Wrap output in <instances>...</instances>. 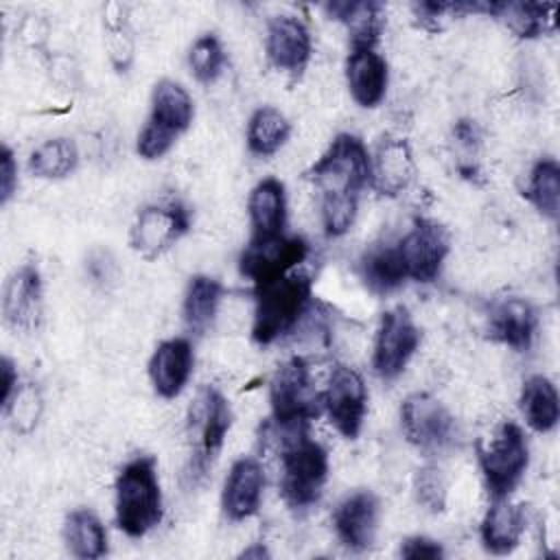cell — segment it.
<instances>
[{"mask_svg":"<svg viewBox=\"0 0 560 560\" xmlns=\"http://www.w3.org/2000/svg\"><path fill=\"white\" fill-rule=\"evenodd\" d=\"M306 179L319 190L324 232L343 236L357 219L361 192L370 186V151L359 136L339 133L306 171Z\"/></svg>","mask_w":560,"mask_h":560,"instance_id":"6da1fadb","label":"cell"},{"mask_svg":"<svg viewBox=\"0 0 560 560\" xmlns=\"http://www.w3.org/2000/svg\"><path fill=\"white\" fill-rule=\"evenodd\" d=\"M313 295V280L306 271H289L280 278L254 284L252 339L269 346L289 335L306 313Z\"/></svg>","mask_w":560,"mask_h":560,"instance_id":"7a4b0ae2","label":"cell"},{"mask_svg":"<svg viewBox=\"0 0 560 560\" xmlns=\"http://www.w3.org/2000/svg\"><path fill=\"white\" fill-rule=\"evenodd\" d=\"M116 525L129 538L147 536L164 516L162 488L155 459L140 455L129 459L114 483Z\"/></svg>","mask_w":560,"mask_h":560,"instance_id":"3957f363","label":"cell"},{"mask_svg":"<svg viewBox=\"0 0 560 560\" xmlns=\"http://www.w3.org/2000/svg\"><path fill=\"white\" fill-rule=\"evenodd\" d=\"M280 494L291 510H308L324 492L328 479V453L308 438V427L282 429Z\"/></svg>","mask_w":560,"mask_h":560,"instance_id":"277c9868","label":"cell"},{"mask_svg":"<svg viewBox=\"0 0 560 560\" xmlns=\"http://www.w3.org/2000/svg\"><path fill=\"white\" fill-rule=\"evenodd\" d=\"M192 118L195 103L188 90L173 79L158 81L151 94V114L136 140L138 155L144 160L166 155L175 140L190 127Z\"/></svg>","mask_w":560,"mask_h":560,"instance_id":"5b68a950","label":"cell"},{"mask_svg":"<svg viewBox=\"0 0 560 560\" xmlns=\"http://www.w3.org/2000/svg\"><path fill=\"white\" fill-rule=\"evenodd\" d=\"M477 462L492 499H505L521 483L529 466V444L523 429L512 422H499L490 435L477 442Z\"/></svg>","mask_w":560,"mask_h":560,"instance_id":"8992f818","label":"cell"},{"mask_svg":"<svg viewBox=\"0 0 560 560\" xmlns=\"http://www.w3.org/2000/svg\"><path fill=\"white\" fill-rule=\"evenodd\" d=\"M271 420L278 429L308 427L322 411V394L315 392L308 363L302 357L284 361L269 383Z\"/></svg>","mask_w":560,"mask_h":560,"instance_id":"52a82bcc","label":"cell"},{"mask_svg":"<svg viewBox=\"0 0 560 560\" xmlns=\"http://www.w3.org/2000/svg\"><path fill=\"white\" fill-rule=\"evenodd\" d=\"M232 427V407L228 398L212 385L199 389L188 411V438H190V475L201 477L219 457L225 435Z\"/></svg>","mask_w":560,"mask_h":560,"instance_id":"ba28073f","label":"cell"},{"mask_svg":"<svg viewBox=\"0 0 560 560\" xmlns=\"http://www.w3.org/2000/svg\"><path fill=\"white\" fill-rule=\"evenodd\" d=\"M400 427L411 446L427 455L451 448L457 440V422L451 411L431 394H409L400 405Z\"/></svg>","mask_w":560,"mask_h":560,"instance_id":"9c48e42d","label":"cell"},{"mask_svg":"<svg viewBox=\"0 0 560 560\" xmlns=\"http://www.w3.org/2000/svg\"><path fill=\"white\" fill-rule=\"evenodd\" d=\"M188 228L190 212L184 203H151L136 214L129 230V245L138 256L153 260L175 245V241H179Z\"/></svg>","mask_w":560,"mask_h":560,"instance_id":"30bf717a","label":"cell"},{"mask_svg":"<svg viewBox=\"0 0 560 560\" xmlns=\"http://www.w3.org/2000/svg\"><path fill=\"white\" fill-rule=\"evenodd\" d=\"M322 409L343 438L354 440L361 433L368 411V387L363 376L346 363H335L326 389L322 392Z\"/></svg>","mask_w":560,"mask_h":560,"instance_id":"8fae6325","label":"cell"},{"mask_svg":"<svg viewBox=\"0 0 560 560\" xmlns=\"http://www.w3.org/2000/svg\"><path fill=\"white\" fill-rule=\"evenodd\" d=\"M407 280L429 284L438 280L448 256L451 241L444 225L433 219H416L413 225L396 241Z\"/></svg>","mask_w":560,"mask_h":560,"instance_id":"7c38bea8","label":"cell"},{"mask_svg":"<svg viewBox=\"0 0 560 560\" xmlns=\"http://www.w3.org/2000/svg\"><path fill=\"white\" fill-rule=\"evenodd\" d=\"M420 328L405 306H394L381 315L374 350H372V368L378 378L392 381L402 374L409 359L418 350Z\"/></svg>","mask_w":560,"mask_h":560,"instance_id":"4fadbf2b","label":"cell"},{"mask_svg":"<svg viewBox=\"0 0 560 560\" xmlns=\"http://www.w3.org/2000/svg\"><path fill=\"white\" fill-rule=\"evenodd\" d=\"M308 256V243L302 236H273L262 241H249L238 256V271L254 284L280 278Z\"/></svg>","mask_w":560,"mask_h":560,"instance_id":"5bb4252c","label":"cell"},{"mask_svg":"<svg viewBox=\"0 0 560 560\" xmlns=\"http://www.w3.org/2000/svg\"><path fill=\"white\" fill-rule=\"evenodd\" d=\"M44 313L42 276L33 262L15 269L2 291L4 324L20 335H31L39 328Z\"/></svg>","mask_w":560,"mask_h":560,"instance_id":"9a60e30c","label":"cell"},{"mask_svg":"<svg viewBox=\"0 0 560 560\" xmlns=\"http://www.w3.org/2000/svg\"><path fill=\"white\" fill-rule=\"evenodd\" d=\"M265 50L269 63L276 70H282L291 77H300L308 66L313 52L311 31L298 15H273L267 22Z\"/></svg>","mask_w":560,"mask_h":560,"instance_id":"2e32d148","label":"cell"},{"mask_svg":"<svg viewBox=\"0 0 560 560\" xmlns=\"http://www.w3.org/2000/svg\"><path fill=\"white\" fill-rule=\"evenodd\" d=\"M332 527L346 549L357 553L370 549L378 527L376 494L370 490H357L341 499L332 512Z\"/></svg>","mask_w":560,"mask_h":560,"instance_id":"e0dca14e","label":"cell"},{"mask_svg":"<svg viewBox=\"0 0 560 560\" xmlns=\"http://www.w3.org/2000/svg\"><path fill=\"white\" fill-rule=\"evenodd\" d=\"M265 490V470L256 457H238L225 477L221 508L230 521H245L260 508Z\"/></svg>","mask_w":560,"mask_h":560,"instance_id":"ac0fdd59","label":"cell"},{"mask_svg":"<svg viewBox=\"0 0 560 560\" xmlns=\"http://www.w3.org/2000/svg\"><path fill=\"white\" fill-rule=\"evenodd\" d=\"M195 365L192 343L186 337H171L158 343L149 359V378L158 396L175 398L186 387Z\"/></svg>","mask_w":560,"mask_h":560,"instance_id":"d6986e66","label":"cell"},{"mask_svg":"<svg viewBox=\"0 0 560 560\" xmlns=\"http://www.w3.org/2000/svg\"><path fill=\"white\" fill-rule=\"evenodd\" d=\"M346 83L357 105L368 109L381 105L389 83L385 57L372 46H352L346 59Z\"/></svg>","mask_w":560,"mask_h":560,"instance_id":"ffe728a7","label":"cell"},{"mask_svg":"<svg viewBox=\"0 0 560 560\" xmlns=\"http://www.w3.org/2000/svg\"><path fill=\"white\" fill-rule=\"evenodd\" d=\"M416 175L411 147L402 138H383L370 155V186L387 197H396L409 188Z\"/></svg>","mask_w":560,"mask_h":560,"instance_id":"44dd1931","label":"cell"},{"mask_svg":"<svg viewBox=\"0 0 560 560\" xmlns=\"http://www.w3.org/2000/svg\"><path fill=\"white\" fill-rule=\"evenodd\" d=\"M538 313L525 298H501L492 304L488 315V335L490 339L514 348L527 350L536 337Z\"/></svg>","mask_w":560,"mask_h":560,"instance_id":"7402d4cb","label":"cell"},{"mask_svg":"<svg viewBox=\"0 0 560 560\" xmlns=\"http://www.w3.org/2000/svg\"><path fill=\"white\" fill-rule=\"evenodd\" d=\"M252 236L249 241H262L284 234L287 223V192L284 184L276 177L260 179L247 199Z\"/></svg>","mask_w":560,"mask_h":560,"instance_id":"603a6c76","label":"cell"},{"mask_svg":"<svg viewBox=\"0 0 560 560\" xmlns=\"http://www.w3.org/2000/svg\"><path fill=\"white\" fill-rule=\"evenodd\" d=\"M523 532H525L523 505L512 503L510 497L492 499L479 527L483 549L494 556L512 553L518 547Z\"/></svg>","mask_w":560,"mask_h":560,"instance_id":"cb8c5ba5","label":"cell"},{"mask_svg":"<svg viewBox=\"0 0 560 560\" xmlns=\"http://www.w3.org/2000/svg\"><path fill=\"white\" fill-rule=\"evenodd\" d=\"M521 413L529 429L536 433H549L560 420V396L551 378L534 374L523 383L521 389Z\"/></svg>","mask_w":560,"mask_h":560,"instance_id":"d4e9b609","label":"cell"},{"mask_svg":"<svg viewBox=\"0 0 560 560\" xmlns=\"http://www.w3.org/2000/svg\"><path fill=\"white\" fill-rule=\"evenodd\" d=\"M359 276L363 284L378 295L402 287V282H407V273L396 243L370 247L359 260Z\"/></svg>","mask_w":560,"mask_h":560,"instance_id":"484cf974","label":"cell"},{"mask_svg":"<svg viewBox=\"0 0 560 560\" xmlns=\"http://www.w3.org/2000/svg\"><path fill=\"white\" fill-rule=\"evenodd\" d=\"M332 20H339L350 31L352 46L376 48L378 35L383 31V7L378 2H328L324 4Z\"/></svg>","mask_w":560,"mask_h":560,"instance_id":"4316f807","label":"cell"},{"mask_svg":"<svg viewBox=\"0 0 560 560\" xmlns=\"http://www.w3.org/2000/svg\"><path fill=\"white\" fill-rule=\"evenodd\" d=\"M223 298V284L210 276H192L182 304V317L190 332L201 335L210 328Z\"/></svg>","mask_w":560,"mask_h":560,"instance_id":"83f0119b","label":"cell"},{"mask_svg":"<svg viewBox=\"0 0 560 560\" xmlns=\"http://www.w3.org/2000/svg\"><path fill=\"white\" fill-rule=\"evenodd\" d=\"M63 540L74 558L96 560L107 553V532L101 518L85 510H72L63 523Z\"/></svg>","mask_w":560,"mask_h":560,"instance_id":"f1b7e54d","label":"cell"},{"mask_svg":"<svg viewBox=\"0 0 560 560\" xmlns=\"http://www.w3.org/2000/svg\"><path fill=\"white\" fill-rule=\"evenodd\" d=\"M556 4L540 2H490L492 15L501 18L518 37L534 39L553 31Z\"/></svg>","mask_w":560,"mask_h":560,"instance_id":"f546056e","label":"cell"},{"mask_svg":"<svg viewBox=\"0 0 560 560\" xmlns=\"http://www.w3.org/2000/svg\"><path fill=\"white\" fill-rule=\"evenodd\" d=\"M289 136H291V122L280 109L271 105H262L249 116L245 138H247V149L254 155L258 158L273 155L284 147Z\"/></svg>","mask_w":560,"mask_h":560,"instance_id":"4dcf8cb0","label":"cell"},{"mask_svg":"<svg viewBox=\"0 0 560 560\" xmlns=\"http://www.w3.org/2000/svg\"><path fill=\"white\" fill-rule=\"evenodd\" d=\"M79 164V149L70 138L42 142L28 158V171L42 179L68 177Z\"/></svg>","mask_w":560,"mask_h":560,"instance_id":"1f68e13d","label":"cell"},{"mask_svg":"<svg viewBox=\"0 0 560 560\" xmlns=\"http://www.w3.org/2000/svg\"><path fill=\"white\" fill-rule=\"evenodd\" d=\"M103 33H105V50H107L109 63L114 66L116 72H127L136 57V42H133L129 22L125 18V9L120 4H109L105 9Z\"/></svg>","mask_w":560,"mask_h":560,"instance_id":"d6a6232c","label":"cell"},{"mask_svg":"<svg viewBox=\"0 0 560 560\" xmlns=\"http://www.w3.org/2000/svg\"><path fill=\"white\" fill-rule=\"evenodd\" d=\"M527 197L534 203V208L556 221L560 214V166L556 160L545 158L538 160L529 173L527 184Z\"/></svg>","mask_w":560,"mask_h":560,"instance_id":"836d02e7","label":"cell"},{"mask_svg":"<svg viewBox=\"0 0 560 560\" xmlns=\"http://www.w3.org/2000/svg\"><path fill=\"white\" fill-rule=\"evenodd\" d=\"M2 409H4L7 420L15 433H22V435L31 433L37 427V422L42 418V409H44V398H42L39 387L35 383L18 385L11 400Z\"/></svg>","mask_w":560,"mask_h":560,"instance_id":"e575fe53","label":"cell"},{"mask_svg":"<svg viewBox=\"0 0 560 560\" xmlns=\"http://www.w3.org/2000/svg\"><path fill=\"white\" fill-rule=\"evenodd\" d=\"M188 66L199 83H214L225 68V50L217 35L206 33L197 37L188 52Z\"/></svg>","mask_w":560,"mask_h":560,"instance_id":"d590c367","label":"cell"},{"mask_svg":"<svg viewBox=\"0 0 560 560\" xmlns=\"http://www.w3.org/2000/svg\"><path fill=\"white\" fill-rule=\"evenodd\" d=\"M413 492L418 503L429 512H442L446 505V483L438 466L427 464L413 477Z\"/></svg>","mask_w":560,"mask_h":560,"instance_id":"8d00e7d4","label":"cell"},{"mask_svg":"<svg viewBox=\"0 0 560 560\" xmlns=\"http://www.w3.org/2000/svg\"><path fill=\"white\" fill-rule=\"evenodd\" d=\"M18 188V162L13 151L2 144L0 149V203L7 206Z\"/></svg>","mask_w":560,"mask_h":560,"instance_id":"74e56055","label":"cell"},{"mask_svg":"<svg viewBox=\"0 0 560 560\" xmlns=\"http://www.w3.org/2000/svg\"><path fill=\"white\" fill-rule=\"evenodd\" d=\"M400 556L407 560H418V558H427V560H438L444 558V549L438 540L427 538V536H409L402 540L400 545Z\"/></svg>","mask_w":560,"mask_h":560,"instance_id":"f35d334b","label":"cell"},{"mask_svg":"<svg viewBox=\"0 0 560 560\" xmlns=\"http://www.w3.org/2000/svg\"><path fill=\"white\" fill-rule=\"evenodd\" d=\"M18 385H20V376H18L15 363L9 357H2L0 359V405L2 407L11 400Z\"/></svg>","mask_w":560,"mask_h":560,"instance_id":"ab89813d","label":"cell"},{"mask_svg":"<svg viewBox=\"0 0 560 560\" xmlns=\"http://www.w3.org/2000/svg\"><path fill=\"white\" fill-rule=\"evenodd\" d=\"M453 133H455V138L459 140V144H464V147H468V149L477 147V144H479V138H481L479 127L475 125V120H468V118H462L459 122H455Z\"/></svg>","mask_w":560,"mask_h":560,"instance_id":"60d3db41","label":"cell"},{"mask_svg":"<svg viewBox=\"0 0 560 560\" xmlns=\"http://www.w3.org/2000/svg\"><path fill=\"white\" fill-rule=\"evenodd\" d=\"M112 271H114V262L107 258V254H94L90 258V276L96 282L112 280Z\"/></svg>","mask_w":560,"mask_h":560,"instance_id":"b9f144b4","label":"cell"},{"mask_svg":"<svg viewBox=\"0 0 560 560\" xmlns=\"http://www.w3.org/2000/svg\"><path fill=\"white\" fill-rule=\"evenodd\" d=\"M241 558H269V551L262 545H252L241 553Z\"/></svg>","mask_w":560,"mask_h":560,"instance_id":"7bdbcfd3","label":"cell"}]
</instances>
